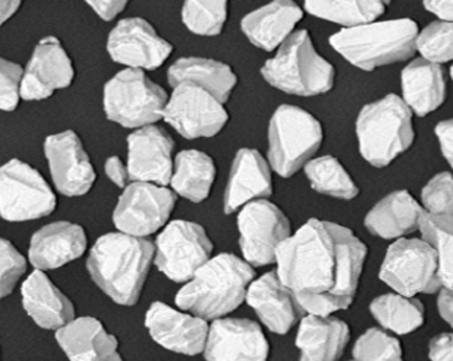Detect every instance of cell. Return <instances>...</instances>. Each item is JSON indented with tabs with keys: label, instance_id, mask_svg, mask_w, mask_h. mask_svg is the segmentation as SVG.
I'll use <instances>...</instances> for the list:
<instances>
[{
	"label": "cell",
	"instance_id": "1",
	"mask_svg": "<svg viewBox=\"0 0 453 361\" xmlns=\"http://www.w3.org/2000/svg\"><path fill=\"white\" fill-rule=\"evenodd\" d=\"M366 256L352 230L310 219L279 247L276 273L301 310L331 316L352 305Z\"/></svg>",
	"mask_w": 453,
	"mask_h": 361
},
{
	"label": "cell",
	"instance_id": "2",
	"mask_svg": "<svg viewBox=\"0 0 453 361\" xmlns=\"http://www.w3.org/2000/svg\"><path fill=\"white\" fill-rule=\"evenodd\" d=\"M153 257L150 240L109 233L96 240L87 265L106 296L120 305L132 306L139 301Z\"/></svg>",
	"mask_w": 453,
	"mask_h": 361
},
{
	"label": "cell",
	"instance_id": "3",
	"mask_svg": "<svg viewBox=\"0 0 453 361\" xmlns=\"http://www.w3.org/2000/svg\"><path fill=\"white\" fill-rule=\"evenodd\" d=\"M255 268L234 254L211 257L178 291L175 303L201 319L215 320L236 311L246 299Z\"/></svg>",
	"mask_w": 453,
	"mask_h": 361
},
{
	"label": "cell",
	"instance_id": "4",
	"mask_svg": "<svg viewBox=\"0 0 453 361\" xmlns=\"http://www.w3.org/2000/svg\"><path fill=\"white\" fill-rule=\"evenodd\" d=\"M418 32V25L411 19L373 21L343 28L329 42L349 64L362 71H374L411 58Z\"/></svg>",
	"mask_w": 453,
	"mask_h": 361
},
{
	"label": "cell",
	"instance_id": "5",
	"mask_svg": "<svg viewBox=\"0 0 453 361\" xmlns=\"http://www.w3.org/2000/svg\"><path fill=\"white\" fill-rule=\"evenodd\" d=\"M412 118V111L395 94L363 106L356 120L360 156L373 167H388L414 144Z\"/></svg>",
	"mask_w": 453,
	"mask_h": 361
},
{
	"label": "cell",
	"instance_id": "6",
	"mask_svg": "<svg viewBox=\"0 0 453 361\" xmlns=\"http://www.w3.org/2000/svg\"><path fill=\"white\" fill-rule=\"evenodd\" d=\"M276 51L260 71L273 88L311 97L328 94L335 85V66L315 50L307 30L294 32Z\"/></svg>",
	"mask_w": 453,
	"mask_h": 361
},
{
	"label": "cell",
	"instance_id": "7",
	"mask_svg": "<svg viewBox=\"0 0 453 361\" xmlns=\"http://www.w3.org/2000/svg\"><path fill=\"white\" fill-rule=\"evenodd\" d=\"M267 163L280 177L289 178L314 158L324 142V127L310 111L281 104L269 123Z\"/></svg>",
	"mask_w": 453,
	"mask_h": 361
},
{
	"label": "cell",
	"instance_id": "8",
	"mask_svg": "<svg viewBox=\"0 0 453 361\" xmlns=\"http://www.w3.org/2000/svg\"><path fill=\"white\" fill-rule=\"evenodd\" d=\"M168 95L142 70L126 68L104 89V109L109 120L126 129H142L163 119Z\"/></svg>",
	"mask_w": 453,
	"mask_h": 361
},
{
	"label": "cell",
	"instance_id": "9",
	"mask_svg": "<svg viewBox=\"0 0 453 361\" xmlns=\"http://www.w3.org/2000/svg\"><path fill=\"white\" fill-rule=\"evenodd\" d=\"M381 281L404 296L435 294L442 287L435 251L422 239H398L388 247Z\"/></svg>",
	"mask_w": 453,
	"mask_h": 361
},
{
	"label": "cell",
	"instance_id": "10",
	"mask_svg": "<svg viewBox=\"0 0 453 361\" xmlns=\"http://www.w3.org/2000/svg\"><path fill=\"white\" fill-rule=\"evenodd\" d=\"M56 206V195L39 171L20 160L0 167V216L4 219H39L53 212Z\"/></svg>",
	"mask_w": 453,
	"mask_h": 361
},
{
	"label": "cell",
	"instance_id": "11",
	"mask_svg": "<svg viewBox=\"0 0 453 361\" xmlns=\"http://www.w3.org/2000/svg\"><path fill=\"white\" fill-rule=\"evenodd\" d=\"M237 229L244 261L251 267L276 263L279 247L291 236L287 216L267 199L244 205L237 216Z\"/></svg>",
	"mask_w": 453,
	"mask_h": 361
},
{
	"label": "cell",
	"instance_id": "12",
	"mask_svg": "<svg viewBox=\"0 0 453 361\" xmlns=\"http://www.w3.org/2000/svg\"><path fill=\"white\" fill-rule=\"evenodd\" d=\"M213 244L198 223L174 220L156 240V265L175 282H187L210 260Z\"/></svg>",
	"mask_w": 453,
	"mask_h": 361
},
{
	"label": "cell",
	"instance_id": "13",
	"mask_svg": "<svg viewBox=\"0 0 453 361\" xmlns=\"http://www.w3.org/2000/svg\"><path fill=\"white\" fill-rule=\"evenodd\" d=\"M163 119L185 139H210L224 130L229 113L203 88L180 84L173 88Z\"/></svg>",
	"mask_w": 453,
	"mask_h": 361
},
{
	"label": "cell",
	"instance_id": "14",
	"mask_svg": "<svg viewBox=\"0 0 453 361\" xmlns=\"http://www.w3.org/2000/svg\"><path fill=\"white\" fill-rule=\"evenodd\" d=\"M177 195L170 188L133 180L119 198L113 222L125 234L150 236L168 222Z\"/></svg>",
	"mask_w": 453,
	"mask_h": 361
},
{
	"label": "cell",
	"instance_id": "15",
	"mask_svg": "<svg viewBox=\"0 0 453 361\" xmlns=\"http://www.w3.org/2000/svg\"><path fill=\"white\" fill-rule=\"evenodd\" d=\"M108 52L113 61L127 68L151 71L165 63L173 45L144 19H123L109 35Z\"/></svg>",
	"mask_w": 453,
	"mask_h": 361
},
{
	"label": "cell",
	"instance_id": "16",
	"mask_svg": "<svg viewBox=\"0 0 453 361\" xmlns=\"http://www.w3.org/2000/svg\"><path fill=\"white\" fill-rule=\"evenodd\" d=\"M203 353L206 361H267L270 344L253 320L220 318L208 329Z\"/></svg>",
	"mask_w": 453,
	"mask_h": 361
},
{
	"label": "cell",
	"instance_id": "17",
	"mask_svg": "<svg viewBox=\"0 0 453 361\" xmlns=\"http://www.w3.org/2000/svg\"><path fill=\"white\" fill-rule=\"evenodd\" d=\"M129 180L167 187L174 164V140L163 127L151 125L137 129L127 139Z\"/></svg>",
	"mask_w": 453,
	"mask_h": 361
},
{
	"label": "cell",
	"instance_id": "18",
	"mask_svg": "<svg viewBox=\"0 0 453 361\" xmlns=\"http://www.w3.org/2000/svg\"><path fill=\"white\" fill-rule=\"evenodd\" d=\"M44 151L54 185L61 194L81 196L89 192L96 175L75 133L66 130L50 135L44 144Z\"/></svg>",
	"mask_w": 453,
	"mask_h": 361
},
{
	"label": "cell",
	"instance_id": "19",
	"mask_svg": "<svg viewBox=\"0 0 453 361\" xmlns=\"http://www.w3.org/2000/svg\"><path fill=\"white\" fill-rule=\"evenodd\" d=\"M73 68L70 57L56 37H46L37 44L21 78L20 97L42 101L58 89L70 87Z\"/></svg>",
	"mask_w": 453,
	"mask_h": 361
},
{
	"label": "cell",
	"instance_id": "20",
	"mask_svg": "<svg viewBox=\"0 0 453 361\" xmlns=\"http://www.w3.org/2000/svg\"><path fill=\"white\" fill-rule=\"evenodd\" d=\"M146 327L154 341L181 355L203 353L210 325L191 313L178 312L163 303H154L146 313Z\"/></svg>",
	"mask_w": 453,
	"mask_h": 361
},
{
	"label": "cell",
	"instance_id": "21",
	"mask_svg": "<svg viewBox=\"0 0 453 361\" xmlns=\"http://www.w3.org/2000/svg\"><path fill=\"white\" fill-rule=\"evenodd\" d=\"M273 194L272 168L255 149H241L234 156L225 189L224 211L226 215L249 202L265 199Z\"/></svg>",
	"mask_w": 453,
	"mask_h": 361
},
{
	"label": "cell",
	"instance_id": "22",
	"mask_svg": "<svg viewBox=\"0 0 453 361\" xmlns=\"http://www.w3.org/2000/svg\"><path fill=\"white\" fill-rule=\"evenodd\" d=\"M244 301H248L265 326L279 334H288L303 312L293 292L280 281L276 271L253 280Z\"/></svg>",
	"mask_w": 453,
	"mask_h": 361
},
{
	"label": "cell",
	"instance_id": "23",
	"mask_svg": "<svg viewBox=\"0 0 453 361\" xmlns=\"http://www.w3.org/2000/svg\"><path fill=\"white\" fill-rule=\"evenodd\" d=\"M303 18V11L294 0H273L244 16L242 32L257 49L276 51Z\"/></svg>",
	"mask_w": 453,
	"mask_h": 361
},
{
	"label": "cell",
	"instance_id": "24",
	"mask_svg": "<svg viewBox=\"0 0 453 361\" xmlns=\"http://www.w3.org/2000/svg\"><path fill=\"white\" fill-rule=\"evenodd\" d=\"M85 250L87 236L80 225L56 222L35 233L28 256L37 270H54L77 260Z\"/></svg>",
	"mask_w": 453,
	"mask_h": 361
},
{
	"label": "cell",
	"instance_id": "25",
	"mask_svg": "<svg viewBox=\"0 0 453 361\" xmlns=\"http://www.w3.org/2000/svg\"><path fill=\"white\" fill-rule=\"evenodd\" d=\"M401 89L412 115L426 118L438 111L447 99V73L440 64L414 59L401 73Z\"/></svg>",
	"mask_w": 453,
	"mask_h": 361
},
{
	"label": "cell",
	"instance_id": "26",
	"mask_svg": "<svg viewBox=\"0 0 453 361\" xmlns=\"http://www.w3.org/2000/svg\"><path fill=\"white\" fill-rule=\"evenodd\" d=\"M21 298L26 312L42 329H61L75 316L70 299L42 270L28 275L21 287Z\"/></svg>",
	"mask_w": 453,
	"mask_h": 361
},
{
	"label": "cell",
	"instance_id": "27",
	"mask_svg": "<svg viewBox=\"0 0 453 361\" xmlns=\"http://www.w3.org/2000/svg\"><path fill=\"white\" fill-rule=\"evenodd\" d=\"M350 330L343 320L331 316L308 315L296 334L300 361H338L343 355Z\"/></svg>",
	"mask_w": 453,
	"mask_h": 361
},
{
	"label": "cell",
	"instance_id": "28",
	"mask_svg": "<svg viewBox=\"0 0 453 361\" xmlns=\"http://www.w3.org/2000/svg\"><path fill=\"white\" fill-rule=\"evenodd\" d=\"M424 209L410 192L395 191L370 209L365 226L384 240L404 239L418 230Z\"/></svg>",
	"mask_w": 453,
	"mask_h": 361
},
{
	"label": "cell",
	"instance_id": "29",
	"mask_svg": "<svg viewBox=\"0 0 453 361\" xmlns=\"http://www.w3.org/2000/svg\"><path fill=\"white\" fill-rule=\"evenodd\" d=\"M167 81L171 88L180 84L203 88L224 104L229 101L230 95L237 84L236 73L232 70V66L217 59L199 57L177 59L168 68Z\"/></svg>",
	"mask_w": 453,
	"mask_h": 361
},
{
	"label": "cell",
	"instance_id": "30",
	"mask_svg": "<svg viewBox=\"0 0 453 361\" xmlns=\"http://www.w3.org/2000/svg\"><path fill=\"white\" fill-rule=\"evenodd\" d=\"M217 180V165L212 157L199 150H184L178 153L173 164L171 191L194 204L210 196Z\"/></svg>",
	"mask_w": 453,
	"mask_h": 361
},
{
	"label": "cell",
	"instance_id": "31",
	"mask_svg": "<svg viewBox=\"0 0 453 361\" xmlns=\"http://www.w3.org/2000/svg\"><path fill=\"white\" fill-rule=\"evenodd\" d=\"M57 342L71 361L118 350V341L94 318H80L57 332Z\"/></svg>",
	"mask_w": 453,
	"mask_h": 361
},
{
	"label": "cell",
	"instance_id": "32",
	"mask_svg": "<svg viewBox=\"0 0 453 361\" xmlns=\"http://www.w3.org/2000/svg\"><path fill=\"white\" fill-rule=\"evenodd\" d=\"M303 6L311 16L345 28L373 23L388 7L381 0H303Z\"/></svg>",
	"mask_w": 453,
	"mask_h": 361
},
{
	"label": "cell",
	"instance_id": "33",
	"mask_svg": "<svg viewBox=\"0 0 453 361\" xmlns=\"http://www.w3.org/2000/svg\"><path fill=\"white\" fill-rule=\"evenodd\" d=\"M370 312L384 329L395 334H408L424 323V306L414 296L386 294L370 303Z\"/></svg>",
	"mask_w": 453,
	"mask_h": 361
},
{
	"label": "cell",
	"instance_id": "34",
	"mask_svg": "<svg viewBox=\"0 0 453 361\" xmlns=\"http://www.w3.org/2000/svg\"><path fill=\"white\" fill-rule=\"evenodd\" d=\"M303 171L312 189L319 194L343 201H350L359 195V187L334 156L312 158L305 164Z\"/></svg>",
	"mask_w": 453,
	"mask_h": 361
},
{
	"label": "cell",
	"instance_id": "35",
	"mask_svg": "<svg viewBox=\"0 0 453 361\" xmlns=\"http://www.w3.org/2000/svg\"><path fill=\"white\" fill-rule=\"evenodd\" d=\"M418 230L422 240L435 251L442 287L452 288V216L429 215L424 211Z\"/></svg>",
	"mask_w": 453,
	"mask_h": 361
},
{
	"label": "cell",
	"instance_id": "36",
	"mask_svg": "<svg viewBox=\"0 0 453 361\" xmlns=\"http://www.w3.org/2000/svg\"><path fill=\"white\" fill-rule=\"evenodd\" d=\"M229 0H184L182 21L194 35L215 37L224 32Z\"/></svg>",
	"mask_w": 453,
	"mask_h": 361
},
{
	"label": "cell",
	"instance_id": "37",
	"mask_svg": "<svg viewBox=\"0 0 453 361\" xmlns=\"http://www.w3.org/2000/svg\"><path fill=\"white\" fill-rule=\"evenodd\" d=\"M452 21L436 20L418 32L415 51L429 63L448 64L452 61Z\"/></svg>",
	"mask_w": 453,
	"mask_h": 361
},
{
	"label": "cell",
	"instance_id": "38",
	"mask_svg": "<svg viewBox=\"0 0 453 361\" xmlns=\"http://www.w3.org/2000/svg\"><path fill=\"white\" fill-rule=\"evenodd\" d=\"M355 361H404L398 339L381 329H370L356 342Z\"/></svg>",
	"mask_w": 453,
	"mask_h": 361
},
{
	"label": "cell",
	"instance_id": "39",
	"mask_svg": "<svg viewBox=\"0 0 453 361\" xmlns=\"http://www.w3.org/2000/svg\"><path fill=\"white\" fill-rule=\"evenodd\" d=\"M452 175L440 173L424 187L422 209L429 215L452 216Z\"/></svg>",
	"mask_w": 453,
	"mask_h": 361
},
{
	"label": "cell",
	"instance_id": "40",
	"mask_svg": "<svg viewBox=\"0 0 453 361\" xmlns=\"http://www.w3.org/2000/svg\"><path fill=\"white\" fill-rule=\"evenodd\" d=\"M25 271V257L11 242L0 239V299L12 294Z\"/></svg>",
	"mask_w": 453,
	"mask_h": 361
},
{
	"label": "cell",
	"instance_id": "41",
	"mask_svg": "<svg viewBox=\"0 0 453 361\" xmlns=\"http://www.w3.org/2000/svg\"><path fill=\"white\" fill-rule=\"evenodd\" d=\"M23 68L0 57V111H14L20 101Z\"/></svg>",
	"mask_w": 453,
	"mask_h": 361
},
{
	"label": "cell",
	"instance_id": "42",
	"mask_svg": "<svg viewBox=\"0 0 453 361\" xmlns=\"http://www.w3.org/2000/svg\"><path fill=\"white\" fill-rule=\"evenodd\" d=\"M452 120H442L435 127L436 139L440 142L441 153L449 165L453 163Z\"/></svg>",
	"mask_w": 453,
	"mask_h": 361
},
{
	"label": "cell",
	"instance_id": "43",
	"mask_svg": "<svg viewBox=\"0 0 453 361\" xmlns=\"http://www.w3.org/2000/svg\"><path fill=\"white\" fill-rule=\"evenodd\" d=\"M104 20H113L119 13H122L129 0H85Z\"/></svg>",
	"mask_w": 453,
	"mask_h": 361
},
{
	"label": "cell",
	"instance_id": "44",
	"mask_svg": "<svg viewBox=\"0 0 453 361\" xmlns=\"http://www.w3.org/2000/svg\"><path fill=\"white\" fill-rule=\"evenodd\" d=\"M429 358L433 361H452V334H442L429 343Z\"/></svg>",
	"mask_w": 453,
	"mask_h": 361
},
{
	"label": "cell",
	"instance_id": "45",
	"mask_svg": "<svg viewBox=\"0 0 453 361\" xmlns=\"http://www.w3.org/2000/svg\"><path fill=\"white\" fill-rule=\"evenodd\" d=\"M105 173L109 180L119 188H125L129 182V173L123 161L119 157L113 156L106 160Z\"/></svg>",
	"mask_w": 453,
	"mask_h": 361
},
{
	"label": "cell",
	"instance_id": "46",
	"mask_svg": "<svg viewBox=\"0 0 453 361\" xmlns=\"http://www.w3.org/2000/svg\"><path fill=\"white\" fill-rule=\"evenodd\" d=\"M424 7L440 20L452 21V0H424Z\"/></svg>",
	"mask_w": 453,
	"mask_h": 361
},
{
	"label": "cell",
	"instance_id": "47",
	"mask_svg": "<svg viewBox=\"0 0 453 361\" xmlns=\"http://www.w3.org/2000/svg\"><path fill=\"white\" fill-rule=\"evenodd\" d=\"M438 303V312H440L441 318H442L448 325H452V288L441 287L440 291H438V303Z\"/></svg>",
	"mask_w": 453,
	"mask_h": 361
},
{
	"label": "cell",
	"instance_id": "48",
	"mask_svg": "<svg viewBox=\"0 0 453 361\" xmlns=\"http://www.w3.org/2000/svg\"><path fill=\"white\" fill-rule=\"evenodd\" d=\"M21 0H0V26L6 23L20 7Z\"/></svg>",
	"mask_w": 453,
	"mask_h": 361
},
{
	"label": "cell",
	"instance_id": "49",
	"mask_svg": "<svg viewBox=\"0 0 453 361\" xmlns=\"http://www.w3.org/2000/svg\"><path fill=\"white\" fill-rule=\"evenodd\" d=\"M78 361H123L122 357L118 355V351L112 353H101V355L89 356V357L82 358Z\"/></svg>",
	"mask_w": 453,
	"mask_h": 361
},
{
	"label": "cell",
	"instance_id": "50",
	"mask_svg": "<svg viewBox=\"0 0 453 361\" xmlns=\"http://www.w3.org/2000/svg\"><path fill=\"white\" fill-rule=\"evenodd\" d=\"M381 2H383V4H386V6H388V4H391V0H381Z\"/></svg>",
	"mask_w": 453,
	"mask_h": 361
}]
</instances>
